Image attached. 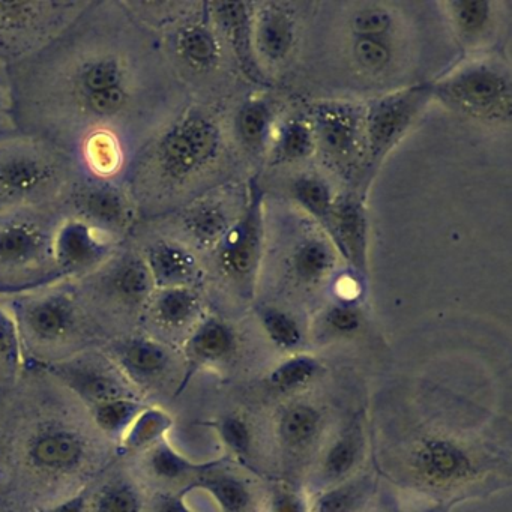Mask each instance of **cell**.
Masks as SVG:
<instances>
[{
	"label": "cell",
	"instance_id": "60d3db41",
	"mask_svg": "<svg viewBox=\"0 0 512 512\" xmlns=\"http://www.w3.org/2000/svg\"><path fill=\"white\" fill-rule=\"evenodd\" d=\"M23 352L16 320L7 304L0 299V367L17 370L22 365Z\"/></svg>",
	"mask_w": 512,
	"mask_h": 512
},
{
	"label": "cell",
	"instance_id": "74e56055",
	"mask_svg": "<svg viewBox=\"0 0 512 512\" xmlns=\"http://www.w3.org/2000/svg\"><path fill=\"white\" fill-rule=\"evenodd\" d=\"M320 364L307 355H296L281 362L271 374L269 385L281 392L296 391L310 383L319 373Z\"/></svg>",
	"mask_w": 512,
	"mask_h": 512
},
{
	"label": "cell",
	"instance_id": "4316f807",
	"mask_svg": "<svg viewBox=\"0 0 512 512\" xmlns=\"http://www.w3.org/2000/svg\"><path fill=\"white\" fill-rule=\"evenodd\" d=\"M235 349V331L220 317H203L185 338V353L196 364L224 361Z\"/></svg>",
	"mask_w": 512,
	"mask_h": 512
},
{
	"label": "cell",
	"instance_id": "5b68a950",
	"mask_svg": "<svg viewBox=\"0 0 512 512\" xmlns=\"http://www.w3.org/2000/svg\"><path fill=\"white\" fill-rule=\"evenodd\" d=\"M80 169L56 146L23 133L0 145V209L61 205Z\"/></svg>",
	"mask_w": 512,
	"mask_h": 512
},
{
	"label": "cell",
	"instance_id": "83f0119b",
	"mask_svg": "<svg viewBox=\"0 0 512 512\" xmlns=\"http://www.w3.org/2000/svg\"><path fill=\"white\" fill-rule=\"evenodd\" d=\"M316 152L310 121L307 115H299L277 124L266 155L272 166H290L307 161Z\"/></svg>",
	"mask_w": 512,
	"mask_h": 512
},
{
	"label": "cell",
	"instance_id": "8d00e7d4",
	"mask_svg": "<svg viewBox=\"0 0 512 512\" xmlns=\"http://www.w3.org/2000/svg\"><path fill=\"white\" fill-rule=\"evenodd\" d=\"M361 455V439L356 433H346L338 437L322 461V475L326 481H338L352 472Z\"/></svg>",
	"mask_w": 512,
	"mask_h": 512
},
{
	"label": "cell",
	"instance_id": "4dcf8cb0",
	"mask_svg": "<svg viewBox=\"0 0 512 512\" xmlns=\"http://www.w3.org/2000/svg\"><path fill=\"white\" fill-rule=\"evenodd\" d=\"M320 428L322 413L313 404H292L278 419V436L293 451L308 448L319 436Z\"/></svg>",
	"mask_w": 512,
	"mask_h": 512
},
{
	"label": "cell",
	"instance_id": "9c48e42d",
	"mask_svg": "<svg viewBox=\"0 0 512 512\" xmlns=\"http://www.w3.org/2000/svg\"><path fill=\"white\" fill-rule=\"evenodd\" d=\"M263 251L265 193L259 185L253 184L238 217L203 260H211L214 271L224 283L235 287L241 295L251 296L259 281Z\"/></svg>",
	"mask_w": 512,
	"mask_h": 512
},
{
	"label": "cell",
	"instance_id": "d590c367",
	"mask_svg": "<svg viewBox=\"0 0 512 512\" xmlns=\"http://www.w3.org/2000/svg\"><path fill=\"white\" fill-rule=\"evenodd\" d=\"M260 326L274 346L283 350H295L304 340L298 320L278 307H263L259 311Z\"/></svg>",
	"mask_w": 512,
	"mask_h": 512
},
{
	"label": "cell",
	"instance_id": "3957f363",
	"mask_svg": "<svg viewBox=\"0 0 512 512\" xmlns=\"http://www.w3.org/2000/svg\"><path fill=\"white\" fill-rule=\"evenodd\" d=\"M0 299L16 320L23 350L29 346L32 350L52 352L86 341L100 340L101 346L107 343L103 329L83 301L73 278H61Z\"/></svg>",
	"mask_w": 512,
	"mask_h": 512
},
{
	"label": "cell",
	"instance_id": "ffe728a7",
	"mask_svg": "<svg viewBox=\"0 0 512 512\" xmlns=\"http://www.w3.org/2000/svg\"><path fill=\"white\" fill-rule=\"evenodd\" d=\"M116 370L134 386H149L160 379L172 362L169 344L137 331L112 338L100 347Z\"/></svg>",
	"mask_w": 512,
	"mask_h": 512
},
{
	"label": "cell",
	"instance_id": "2e32d148",
	"mask_svg": "<svg viewBox=\"0 0 512 512\" xmlns=\"http://www.w3.org/2000/svg\"><path fill=\"white\" fill-rule=\"evenodd\" d=\"M407 469L424 487L449 490L475 478L478 467L463 443L454 437L433 434L413 443L407 454Z\"/></svg>",
	"mask_w": 512,
	"mask_h": 512
},
{
	"label": "cell",
	"instance_id": "e0dca14e",
	"mask_svg": "<svg viewBox=\"0 0 512 512\" xmlns=\"http://www.w3.org/2000/svg\"><path fill=\"white\" fill-rule=\"evenodd\" d=\"M50 371L88 404L89 409L118 398L134 397L127 380L101 349L82 350L70 358L53 362Z\"/></svg>",
	"mask_w": 512,
	"mask_h": 512
},
{
	"label": "cell",
	"instance_id": "681fc988",
	"mask_svg": "<svg viewBox=\"0 0 512 512\" xmlns=\"http://www.w3.org/2000/svg\"><path fill=\"white\" fill-rule=\"evenodd\" d=\"M44 512H89V497L86 493L74 494L70 499L46 509Z\"/></svg>",
	"mask_w": 512,
	"mask_h": 512
},
{
	"label": "cell",
	"instance_id": "7a4b0ae2",
	"mask_svg": "<svg viewBox=\"0 0 512 512\" xmlns=\"http://www.w3.org/2000/svg\"><path fill=\"white\" fill-rule=\"evenodd\" d=\"M224 151L220 119L205 101L190 98L133 158L124 182L140 221L181 208L211 190Z\"/></svg>",
	"mask_w": 512,
	"mask_h": 512
},
{
	"label": "cell",
	"instance_id": "bcb514c9",
	"mask_svg": "<svg viewBox=\"0 0 512 512\" xmlns=\"http://www.w3.org/2000/svg\"><path fill=\"white\" fill-rule=\"evenodd\" d=\"M364 278L362 275L356 274L352 269H349L343 274H335L331 283L334 287L335 296L337 301L343 302H356L364 290Z\"/></svg>",
	"mask_w": 512,
	"mask_h": 512
},
{
	"label": "cell",
	"instance_id": "ba28073f",
	"mask_svg": "<svg viewBox=\"0 0 512 512\" xmlns=\"http://www.w3.org/2000/svg\"><path fill=\"white\" fill-rule=\"evenodd\" d=\"M89 0H0V61L16 67L46 49Z\"/></svg>",
	"mask_w": 512,
	"mask_h": 512
},
{
	"label": "cell",
	"instance_id": "1f68e13d",
	"mask_svg": "<svg viewBox=\"0 0 512 512\" xmlns=\"http://www.w3.org/2000/svg\"><path fill=\"white\" fill-rule=\"evenodd\" d=\"M350 59L362 73L379 76L391 68L395 59L392 37H350Z\"/></svg>",
	"mask_w": 512,
	"mask_h": 512
},
{
	"label": "cell",
	"instance_id": "cb8c5ba5",
	"mask_svg": "<svg viewBox=\"0 0 512 512\" xmlns=\"http://www.w3.org/2000/svg\"><path fill=\"white\" fill-rule=\"evenodd\" d=\"M86 451L85 437L65 425L40 428L26 445L29 464L38 472L49 475H65L79 469Z\"/></svg>",
	"mask_w": 512,
	"mask_h": 512
},
{
	"label": "cell",
	"instance_id": "44dd1931",
	"mask_svg": "<svg viewBox=\"0 0 512 512\" xmlns=\"http://www.w3.org/2000/svg\"><path fill=\"white\" fill-rule=\"evenodd\" d=\"M326 238L346 260L349 269L367 277L370 262V218L365 200L358 194H337Z\"/></svg>",
	"mask_w": 512,
	"mask_h": 512
},
{
	"label": "cell",
	"instance_id": "603a6c76",
	"mask_svg": "<svg viewBox=\"0 0 512 512\" xmlns=\"http://www.w3.org/2000/svg\"><path fill=\"white\" fill-rule=\"evenodd\" d=\"M253 38L263 71L283 67L298 46L299 23L295 11L283 2L254 5Z\"/></svg>",
	"mask_w": 512,
	"mask_h": 512
},
{
	"label": "cell",
	"instance_id": "f35d334b",
	"mask_svg": "<svg viewBox=\"0 0 512 512\" xmlns=\"http://www.w3.org/2000/svg\"><path fill=\"white\" fill-rule=\"evenodd\" d=\"M322 329L335 338H349L364 326V313L358 302L335 301L323 310Z\"/></svg>",
	"mask_w": 512,
	"mask_h": 512
},
{
	"label": "cell",
	"instance_id": "b9f144b4",
	"mask_svg": "<svg viewBox=\"0 0 512 512\" xmlns=\"http://www.w3.org/2000/svg\"><path fill=\"white\" fill-rule=\"evenodd\" d=\"M206 488L224 512H245L250 506L251 494L247 485L232 476L209 479Z\"/></svg>",
	"mask_w": 512,
	"mask_h": 512
},
{
	"label": "cell",
	"instance_id": "e575fe53",
	"mask_svg": "<svg viewBox=\"0 0 512 512\" xmlns=\"http://www.w3.org/2000/svg\"><path fill=\"white\" fill-rule=\"evenodd\" d=\"M397 20L386 5L359 4L347 20L350 37H392Z\"/></svg>",
	"mask_w": 512,
	"mask_h": 512
},
{
	"label": "cell",
	"instance_id": "7dc6e473",
	"mask_svg": "<svg viewBox=\"0 0 512 512\" xmlns=\"http://www.w3.org/2000/svg\"><path fill=\"white\" fill-rule=\"evenodd\" d=\"M13 73L11 67L0 61V112L13 115Z\"/></svg>",
	"mask_w": 512,
	"mask_h": 512
},
{
	"label": "cell",
	"instance_id": "6da1fadb",
	"mask_svg": "<svg viewBox=\"0 0 512 512\" xmlns=\"http://www.w3.org/2000/svg\"><path fill=\"white\" fill-rule=\"evenodd\" d=\"M11 73L22 133L67 152L83 173L122 182L140 149L190 100L160 38L124 0H89Z\"/></svg>",
	"mask_w": 512,
	"mask_h": 512
},
{
	"label": "cell",
	"instance_id": "7bdbcfd3",
	"mask_svg": "<svg viewBox=\"0 0 512 512\" xmlns=\"http://www.w3.org/2000/svg\"><path fill=\"white\" fill-rule=\"evenodd\" d=\"M362 500L364 487L358 482H352L323 493L314 503V512H356Z\"/></svg>",
	"mask_w": 512,
	"mask_h": 512
},
{
	"label": "cell",
	"instance_id": "7c38bea8",
	"mask_svg": "<svg viewBox=\"0 0 512 512\" xmlns=\"http://www.w3.org/2000/svg\"><path fill=\"white\" fill-rule=\"evenodd\" d=\"M68 217L125 242L140 223L136 203L127 184L98 178L80 170L61 203Z\"/></svg>",
	"mask_w": 512,
	"mask_h": 512
},
{
	"label": "cell",
	"instance_id": "5bb4252c",
	"mask_svg": "<svg viewBox=\"0 0 512 512\" xmlns=\"http://www.w3.org/2000/svg\"><path fill=\"white\" fill-rule=\"evenodd\" d=\"M238 215L232 212L229 194L218 188H211L181 208L145 221L184 242L205 259Z\"/></svg>",
	"mask_w": 512,
	"mask_h": 512
},
{
	"label": "cell",
	"instance_id": "ab89813d",
	"mask_svg": "<svg viewBox=\"0 0 512 512\" xmlns=\"http://www.w3.org/2000/svg\"><path fill=\"white\" fill-rule=\"evenodd\" d=\"M142 506V496L133 484L115 481L98 493L92 512H142Z\"/></svg>",
	"mask_w": 512,
	"mask_h": 512
},
{
	"label": "cell",
	"instance_id": "ac0fdd59",
	"mask_svg": "<svg viewBox=\"0 0 512 512\" xmlns=\"http://www.w3.org/2000/svg\"><path fill=\"white\" fill-rule=\"evenodd\" d=\"M124 242L65 215L56 230L55 263L61 278H80L95 271Z\"/></svg>",
	"mask_w": 512,
	"mask_h": 512
},
{
	"label": "cell",
	"instance_id": "ee69618b",
	"mask_svg": "<svg viewBox=\"0 0 512 512\" xmlns=\"http://www.w3.org/2000/svg\"><path fill=\"white\" fill-rule=\"evenodd\" d=\"M149 464H151L152 472L163 479L179 478L190 467V463L179 452L170 448L167 443H157L152 446Z\"/></svg>",
	"mask_w": 512,
	"mask_h": 512
},
{
	"label": "cell",
	"instance_id": "f6af8a7d",
	"mask_svg": "<svg viewBox=\"0 0 512 512\" xmlns=\"http://www.w3.org/2000/svg\"><path fill=\"white\" fill-rule=\"evenodd\" d=\"M220 433L230 449L239 454H245L251 445V430L244 419L229 416L220 424Z\"/></svg>",
	"mask_w": 512,
	"mask_h": 512
},
{
	"label": "cell",
	"instance_id": "f1b7e54d",
	"mask_svg": "<svg viewBox=\"0 0 512 512\" xmlns=\"http://www.w3.org/2000/svg\"><path fill=\"white\" fill-rule=\"evenodd\" d=\"M275 127L274 109L265 98H250L236 112V139L248 154H266Z\"/></svg>",
	"mask_w": 512,
	"mask_h": 512
},
{
	"label": "cell",
	"instance_id": "8992f818",
	"mask_svg": "<svg viewBox=\"0 0 512 512\" xmlns=\"http://www.w3.org/2000/svg\"><path fill=\"white\" fill-rule=\"evenodd\" d=\"M73 280L107 341L139 329L155 290L145 262L128 241L95 271Z\"/></svg>",
	"mask_w": 512,
	"mask_h": 512
},
{
	"label": "cell",
	"instance_id": "9a60e30c",
	"mask_svg": "<svg viewBox=\"0 0 512 512\" xmlns=\"http://www.w3.org/2000/svg\"><path fill=\"white\" fill-rule=\"evenodd\" d=\"M142 257L155 289L202 287L205 260L193 248L146 221H140L127 239Z\"/></svg>",
	"mask_w": 512,
	"mask_h": 512
},
{
	"label": "cell",
	"instance_id": "f907efd6",
	"mask_svg": "<svg viewBox=\"0 0 512 512\" xmlns=\"http://www.w3.org/2000/svg\"><path fill=\"white\" fill-rule=\"evenodd\" d=\"M22 130L17 125L16 119L10 113L0 112V145L8 140L22 136Z\"/></svg>",
	"mask_w": 512,
	"mask_h": 512
},
{
	"label": "cell",
	"instance_id": "816d5d0a",
	"mask_svg": "<svg viewBox=\"0 0 512 512\" xmlns=\"http://www.w3.org/2000/svg\"><path fill=\"white\" fill-rule=\"evenodd\" d=\"M155 512H193L179 497H161L155 506Z\"/></svg>",
	"mask_w": 512,
	"mask_h": 512
},
{
	"label": "cell",
	"instance_id": "f546056e",
	"mask_svg": "<svg viewBox=\"0 0 512 512\" xmlns=\"http://www.w3.org/2000/svg\"><path fill=\"white\" fill-rule=\"evenodd\" d=\"M289 191L298 208L313 218L325 232L337 199L331 182L317 173H301L290 182Z\"/></svg>",
	"mask_w": 512,
	"mask_h": 512
},
{
	"label": "cell",
	"instance_id": "52a82bcc",
	"mask_svg": "<svg viewBox=\"0 0 512 512\" xmlns=\"http://www.w3.org/2000/svg\"><path fill=\"white\" fill-rule=\"evenodd\" d=\"M431 91L455 115L490 127L511 124V71L499 59H470L431 82Z\"/></svg>",
	"mask_w": 512,
	"mask_h": 512
},
{
	"label": "cell",
	"instance_id": "f5cc1de1",
	"mask_svg": "<svg viewBox=\"0 0 512 512\" xmlns=\"http://www.w3.org/2000/svg\"><path fill=\"white\" fill-rule=\"evenodd\" d=\"M395 512H400V511H395Z\"/></svg>",
	"mask_w": 512,
	"mask_h": 512
},
{
	"label": "cell",
	"instance_id": "30bf717a",
	"mask_svg": "<svg viewBox=\"0 0 512 512\" xmlns=\"http://www.w3.org/2000/svg\"><path fill=\"white\" fill-rule=\"evenodd\" d=\"M433 100L431 82L416 83L373 98L365 104L364 173L373 178Z\"/></svg>",
	"mask_w": 512,
	"mask_h": 512
},
{
	"label": "cell",
	"instance_id": "836d02e7",
	"mask_svg": "<svg viewBox=\"0 0 512 512\" xmlns=\"http://www.w3.org/2000/svg\"><path fill=\"white\" fill-rule=\"evenodd\" d=\"M172 427V419L161 409L145 407L128 428L122 443L130 451L152 448L160 443L161 437Z\"/></svg>",
	"mask_w": 512,
	"mask_h": 512
},
{
	"label": "cell",
	"instance_id": "d6a6232c",
	"mask_svg": "<svg viewBox=\"0 0 512 512\" xmlns=\"http://www.w3.org/2000/svg\"><path fill=\"white\" fill-rule=\"evenodd\" d=\"M145 409L142 401L134 397L107 401L91 409L95 424L113 439H121L133 424L134 419Z\"/></svg>",
	"mask_w": 512,
	"mask_h": 512
},
{
	"label": "cell",
	"instance_id": "c3c4849f",
	"mask_svg": "<svg viewBox=\"0 0 512 512\" xmlns=\"http://www.w3.org/2000/svg\"><path fill=\"white\" fill-rule=\"evenodd\" d=\"M272 512H308L298 494L278 491L272 499Z\"/></svg>",
	"mask_w": 512,
	"mask_h": 512
},
{
	"label": "cell",
	"instance_id": "484cf974",
	"mask_svg": "<svg viewBox=\"0 0 512 512\" xmlns=\"http://www.w3.org/2000/svg\"><path fill=\"white\" fill-rule=\"evenodd\" d=\"M338 253L328 238L310 235L296 242L289 256V268L296 283L316 287L337 274Z\"/></svg>",
	"mask_w": 512,
	"mask_h": 512
},
{
	"label": "cell",
	"instance_id": "d6986e66",
	"mask_svg": "<svg viewBox=\"0 0 512 512\" xmlns=\"http://www.w3.org/2000/svg\"><path fill=\"white\" fill-rule=\"evenodd\" d=\"M205 317L202 287L155 289L140 317L139 331L166 343V338L190 335Z\"/></svg>",
	"mask_w": 512,
	"mask_h": 512
},
{
	"label": "cell",
	"instance_id": "277c9868",
	"mask_svg": "<svg viewBox=\"0 0 512 512\" xmlns=\"http://www.w3.org/2000/svg\"><path fill=\"white\" fill-rule=\"evenodd\" d=\"M61 205L0 209V298L61 280L55 236Z\"/></svg>",
	"mask_w": 512,
	"mask_h": 512
},
{
	"label": "cell",
	"instance_id": "4fadbf2b",
	"mask_svg": "<svg viewBox=\"0 0 512 512\" xmlns=\"http://www.w3.org/2000/svg\"><path fill=\"white\" fill-rule=\"evenodd\" d=\"M317 152L343 176L364 173L365 104L349 100H320L307 113Z\"/></svg>",
	"mask_w": 512,
	"mask_h": 512
},
{
	"label": "cell",
	"instance_id": "8fae6325",
	"mask_svg": "<svg viewBox=\"0 0 512 512\" xmlns=\"http://www.w3.org/2000/svg\"><path fill=\"white\" fill-rule=\"evenodd\" d=\"M164 58L188 97L197 83L214 76L223 64L224 46L208 22L203 4L158 34Z\"/></svg>",
	"mask_w": 512,
	"mask_h": 512
},
{
	"label": "cell",
	"instance_id": "d4e9b609",
	"mask_svg": "<svg viewBox=\"0 0 512 512\" xmlns=\"http://www.w3.org/2000/svg\"><path fill=\"white\" fill-rule=\"evenodd\" d=\"M497 7L487 0H449L440 4L455 40L469 50L479 49L493 37L499 23Z\"/></svg>",
	"mask_w": 512,
	"mask_h": 512
},
{
	"label": "cell",
	"instance_id": "7402d4cb",
	"mask_svg": "<svg viewBox=\"0 0 512 512\" xmlns=\"http://www.w3.org/2000/svg\"><path fill=\"white\" fill-rule=\"evenodd\" d=\"M206 19L217 32L223 46L238 62L239 70L254 83H265L266 76L260 67L254 49V4L247 2H206L203 4Z\"/></svg>",
	"mask_w": 512,
	"mask_h": 512
}]
</instances>
